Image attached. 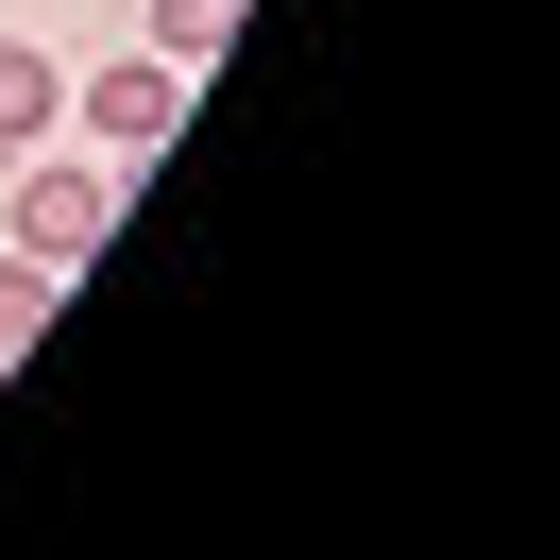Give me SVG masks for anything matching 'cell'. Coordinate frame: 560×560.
I'll return each instance as SVG.
<instances>
[{
	"mask_svg": "<svg viewBox=\"0 0 560 560\" xmlns=\"http://www.w3.org/2000/svg\"><path fill=\"white\" fill-rule=\"evenodd\" d=\"M69 119H85V153L137 187L153 153H171V119H187V69L171 51H103V69H69Z\"/></svg>",
	"mask_w": 560,
	"mask_h": 560,
	"instance_id": "cell-2",
	"label": "cell"
},
{
	"mask_svg": "<svg viewBox=\"0 0 560 560\" xmlns=\"http://www.w3.org/2000/svg\"><path fill=\"white\" fill-rule=\"evenodd\" d=\"M69 137V69H51L35 35H0V171H18V153H51Z\"/></svg>",
	"mask_w": 560,
	"mask_h": 560,
	"instance_id": "cell-3",
	"label": "cell"
},
{
	"mask_svg": "<svg viewBox=\"0 0 560 560\" xmlns=\"http://www.w3.org/2000/svg\"><path fill=\"white\" fill-rule=\"evenodd\" d=\"M0 238L35 255V272H85V255L119 238V171H103V153H18V205H0Z\"/></svg>",
	"mask_w": 560,
	"mask_h": 560,
	"instance_id": "cell-1",
	"label": "cell"
},
{
	"mask_svg": "<svg viewBox=\"0 0 560 560\" xmlns=\"http://www.w3.org/2000/svg\"><path fill=\"white\" fill-rule=\"evenodd\" d=\"M238 18H255V0H153V51H171V69L205 85L221 51H238Z\"/></svg>",
	"mask_w": 560,
	"mask_h": 560,
	"instance_id": "cell-5",
	"label": "cell"
},
{
	"mask_svg": "<svg viewBox=\"0 0 560 560\" xmlns=\"http://www.w3.org/2000/svg\"><path fill=\"white\" fill-rule=\"evenodd\" d=\"M51 306H69V272H35V255L0 238V374H18V357L51 340Z\"/></svg>",
	"mask_w": 560,
	"mask_h": 560,
	"instance_id": "cell-4",
	"label": "cell"
}]
</instances>
